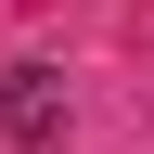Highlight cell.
<instances>
[{"label":"cell","instance_id":"6da1fadb","mask_svg":"<svg viewBox=\"0 0 154 154\" xmlns=\"http://www.w3.org/2000/svg\"><path fill=\"white\" fill-rule=\"evenodd\" d=\"M0 128H13L26 154H51V141H64V77H51V64H13V77H0Z\"/></svg>","mask_w":154,"mask_h":154}]
</instances>
